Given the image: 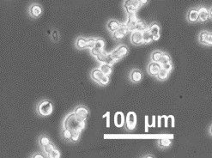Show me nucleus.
<instances>
[{
  "instance_id": "f03ea898",
  "label": "nucleus",
  "mask_w": 212,
  "mask_h": 158,
  "mask_svg": "<svg viewBox=\"0 0 212 158\" xmlns=\"http://www.w3.org/2000/svg\"><path fill=\"white\" fill-rule=\"evenodd\" d=\"M91 76H92V78L95 82L101 83V85H106L108 83V82H109L108 77L101 71V69L100 70L99 69H96V70L93 71L92 73H91Z\"/></svg>"
},
{
  "instance_id": "20e7f679",
  "label": "nucleus",
  "mask_w": 212,
  "mask_h": 158,
  "mask_svg": "<svg viewBox=\"0 0 212 158\" xmlns=\"http://www.w3.org/2000/svg\"><path fill=\"white\" fill-rule=\"evenodd\" d=\"M97 60L101 63H106V64H108V65H113V62L115 61V59H113V57L112 56L111 53H106L104 50L100 53L97 56H95Z\"/></svg>"
},
{
  "instance_id": "6ab92c4d",
  "label": "nucleus",
  "mask_w": 212,
  "mask_h": 158,
  "mask_svg": "<svg viewBox=\"0 0 212 158\" xmlns=\"http://www.w3.org/2000/svg\"><path fill=\"white\" fill-rule=\"evenodd\" d=\"M143 37H144V43H149L153 40L152 35H151L149 29H146L143 32Z\"/></svg>"
},
{
  "instance_id": "f3484780",
  "label": "nucleus",
  "mask_w": 212,
  "mask_h": 158,
  "mask_svg": "<svg viewBox=\"0 0 212 158\" xmlns=\"http://www.w3.org/2000/svg\"><path fill=\"white\" fill-rule=\"evenodd\" d=\"M41 8H40L39 5H33L31 7V10H30V13L33 16L35 17H37L39 16L40 14H41Z\"/></svg>"
},
{
  "instance_id": "cd10ccee",
  "label": "nucleus",
  "mask_w": 212,
  "mask_h": 158,
  "mask_svg": "<svg viewBox=\"0 0 212 158\" xmlns=\"http://www.w3.org/2000/svg\"><path fill=\"white\" fill-rule=\"evenodd\" d=\"M159 145L161 147H168L171 145V141L168 138H162L159 141Z\"/></svg>"
},
{
  "instance_id": "f704fd0d",
  "label": "nucleus",
  "mask_w": 212,
  "mask_h": 158,
  "mask_svg": "<svg viewBox=\"0 0 212 158\" xmlns=\"http://www.w3.org/2000/svg\"><path fill=\"white\" fill-rule=\"evenodd\" d=\"M60 157L59 155V152L57 150H53V151L51 153V157L53 158H58Z\"/></svg>"
},
{
  "instance_id": "4c0bfd02",
  "label": "nucleus",
  "mask_w": 212,
  "mask_h": 158,
  "mask_svg": "<svg viewBox=\"0 0 212 158\" xmlns=\"http://www.w3.org/2000/svg\"><path fill=\"white\" fill-rule=\"evenodd\" d=\"M35 157V158H36V157L42 158V157H42V156H40V155H39V154H37V155H35V157Z\"/></svg>"
},
{
  "instance_id": "f8f14e48",
  "label": "nucleus",
  "mask_w": 212,
  "mask_h": 158,
  "mask_svg": "<svg viewBox=\"0 0 212 158\" xmlns=\"http://www.w3.org/2000/svg\"><path fill=\"white\" fill-rule=\"evenodd\" d=\"M126 126L128 129L132 130L136 126V115L134 113H129L126 117Z\"/></svg>"
},
{
  "instance_id": "f257e3e1",
  "label": "nucleus",
  "mask_w": 212,
  "mask_h": 158,
  "mask_svg": "<svg viewBox=\"0 0 212 158\" xmlns=\"http://www.w3.org/2000/svg\"><path fill=\"white\" fill-rule=\"evenodd\" d=\"M85 126L84 120L80 118L76 113L70 114L65 121L66 129H69L71 132H81Z\"/></svg>"
},
{
  "instance_id": "9b49d317",
  "label": "nucleus",
  "mask_w": 212,
  "mask_h": 158,
  "mask_svg": "<svg viewBox=\"0 0 212 158\" xmlns=\"http://www.w3.org/2000/svg\"><path fill=\"white\" fill-rule=\"evenodd\" d=\"M162 68L161 66V64L160 62H152L149 64V72L150 75H153V76H156V75H158L159 71H161V69Z\"/></svg>"
},
{
  "instance_id": "7ed1b4c3",
  "label": "nucleus",
  "mask_w": 212,
  "mask_h": 158,
  "mask_svg": "<svg viewBox=\"0 0 212 158\" xmlns=\"http://www.w3.org/2000/svg\"><path fill=\"white\" fill-rule=\"evenodd\" d=\"M140 0H125V9L128 14L136 13V11L141 6Z\"/></svg>"
},
{
  "instance_id": "2f4dec72",
  "label": "nucleus",
  "mask_w": 212,
  "mask_h": 158,
  "mask_svg": "<svg viewBox=\"0 0 212 158\" xmlns=\"http://www.w3.org/2000/svg\"><path fill=\"white\" fill-rule=\"evenodd\" d=\"M204 44L205 45H209V46H212V34H209V35L207 36V38L205 40Z\"/></svg>"
},
{
  "instance_id": "6e6552de",
  "label": "nucleus",
  "mask_w": 212,
  "mask_h": 158,
  "mask_svg": "<svg viewBox=\"0 0 212 158\" xmlns=\"http://www.w3.org/2000/svg\"><path fill=\"white\" fill-rule=\"evenodd\" d=\"M131 40L133 44L135 45H139L144 42V37H143V32L138 31V30H134L132 33L131 36Z\"/></svg>"
},
{
  "instance_id": "473e14b6",
  "label": "nucleus",
  "mask_w": 212,
  "mask_h": 158,
  "mask_svg": "<svg viewBox=\"0 0 212 158\" xmlns=\"http://www.w3.org/2000/svg\"><path fill=\"white\" fill-rule=\"evenodd\" d=\"M63 134H64V137L66 138H71V131H70L69 129H66L63 132Z\"/></svg>"
},
{
  "instance_id": "2eb2a0df",
  "label": "nucleus",
  "mask_w": 212,
  "mask_h": 158,
  "mask_svg": "<svg viewBox=\"0 0 212 158\" xmlns=\"http://www.w3.org/2000/svg\"><path fill=\"white\" fill-rule=\"evenodd\" d=\"M187 17H188V20H189L191 23H195V22H197L198 20H199V11H198V10H194V9L189 11L188 15H187Z\"/></svg>"
},
{
  "instance_id": "c756f323",
  "label": "nucleus",
  "mask_w": 212,
  "mask_h": 158,
  "mask_svg": "<svg viewBox=\"0 0 212 158\" xmlns=\"http://www.w3.org/2000/svg\"><path fill=\"white\" fill-rule=\"evenodd\" d=\"M81 132H71V140L72 141H77L79 138V135Z\"/></svg>"
},
{
  "instance_id": "72a5a7b5",
  "label": "nucleus",
  "mask_w": 212,
  "mask_h": 158,
  "mask_svg": "<svg viewBox=\"0 0 212 158\" xmlns=\"http://www.w3.org/2000/svg\"><path fill=\"white\" fill-rule=\"evenodd\" d=\"M161 66H162L163 69L167 70L168 71H170L172 70V65L170 64V62L169 63H167V64H164V65H161Z\"/></svg>"
},
{
  "instance_id": "c85d7f7f",
  "label": "nucleus",
  "mask_w": 212,
  "mask_h": 158,
  "mask_svg": "<svg viewBox=\"0 0 212 158\" xmlns=\"http://www.w3.org/2000/svg\"><path fill=\"white\" fill-rule=\"evenodd\" d=\"M44 150H45V151H46V154L51 155V153L53 152V150H54V148H53V146L51 145V144H48V145L45 146Z\"/></svg>"
},
{
  "instance_id": "c9c22d12",
  "label": "nucleus",
  "mask_w": 212,
  "mask_h": 158,
  "mask_svg": "<svg viewBox=\"0 0 212 158\" xmlns=\"http://www.w3.org/2000/svg\"><path fill=\"white\" fill-rule=\"evenodd\" d=\"M140 3H141L142 5H143V4H146L148 3V0H140Z\"/></svg>"
},
{
  "instance_id": "393cba45",
  "label": "nucleus",
  "mask_w": 212,
  "mask_h": 158,
  "mask_svg": "<svg viewBox=\"0 0 212 158\" xmlns=\"http://www.w3.org/2000/svg\"><path fill=\"white\" fill-rule=\"evenodd\" d=\"M162 54H163V53H161V52H160V51H156V52L153 53L152 56H151L152 61H154V62H160Z\"/></svg>"
},
{
  "instance_id": "4468645a",
  "label": "nucleus",
  "mask_w": 212,
  "mask_h": 158,
  "mask_svg": "<svg viewBox=\"0 0 212 158\" xmlns=\"http://www.w3.org/2000/svg\"><path fill=\"white\" fill-rule=\"evenodd\" d=\"M149 29V31H150V33H151V35H152V37H153V40H159L160 28L157 24H156V23L151 24Z\"/></svg>"
},
{
  "instance_id": "bb28decb",
  "label": "nucleus",
  "mask_w": 212,
  "mask_h": 158,
  "mask_svg": "<svg viewBox=\"0 0 212 158\" xmlns=\"http://www.w3.org/2000/svg\"><path fill=\"white\" fill-rule=\"evenodd\" d=\"M170 62V58L168 54H165L163 53L161 58V60H160V63L161 65H164V64H167V63H169Z\"/></svg>"
},
{
  "instance_id": "1a4fd4ad",
  "label": "nucleus",
  "mask_w": 212,
  "mask_h": 158,
  "mask_svg": "<svg viewBox=\"0 0 212 158\" xmlns=\"http://www.w3.org/2000/svg\"><path fill=\"white\" fill-rule=\"evenodd\" d=\"M129 30H128V28H127V26H126V24H121L119 28L116 30V31H114V33H113V36H114V38L117 40H120L122 39V38H124V36L126 35V33L128 32Z\"/></svg>"
},
{
  "instance_id": "39448f33",
  "label": "nucleus",
  "mask_w": 212,
  "mask_h": 158,
  "mask_svg": "<svg viewBox=\"0 0 212 158\" xmlns=\"http://www.w3.org/2000/svg\"><path fill=\"white\" fill-rule=\"evenodd\" d=\"M39 113L43 116H47L52 114L53 112V105L50 102L45 101L42 103H40L38 107Z\"/></svg>"
},
{
  "instance_id": "a878e982",
  "label": "nucleus",
  "mask_w": 212,
  "mask_h": 158,
  "mask_svg": "<svg viewBox=\"0 0 212 158\" xmlns=\"http://www.w3.org/2000/svg\"><path fill=\"white\" fill-rule=\"evenodd\" d=\"M209 34H210V33L207 32V31H203V32H201L200 35H199V41H200L201 43L204 44L205 40L207 38V36L209 35Z\"/></svg>"
},
{
  "instance_id": "0eeeda50",
  "label": "nucleus",
  "mask_w": 212,
  "mask_h": 158,
  "mask_svg": "<svg viewBox=\"0 0 212 158\" xmlns=\"http://www.w3.org/2000/svg\"><path fill=\"white\" fill-rule=\"evenodd\" d=\"M138 22V19L136 16V13L128 14V20L126 23V26L129 31H134L135 30V26L137 24V23Z\"/></svg>"
},
{
  "instance_id": "4be33fe9",
  "label": "nucleus",
  "mask_w": 212,
  "mask_h": 158,
  "mask_svg": "<svg viewBox=\"0 0 212 158\" xmlns=\"http://www.w3.org/2000/svg\"><path fill=\"white\" fill-rule=\"evenodd\" d=\"M132 79L134 82H139L142 79V73L138 71H134L132 73Z\"/></svg>"
},
{
  "instance_id": "58836bf2",
  "label": "nucleus",
  "mask_w": 212,
  "mask_h": 158,
  "mask_svg": "<svg viewBox=\"0 0 212 158\" xmlns=\"http://www.w3.org/2000/svg\"><path fill=\"white\" fill-rule=\"evenodd\" d=\"M211 134H212V126H211Z\"/></svg>"
},
{
  "instance_id": "9d476101",
  "label": "nucleus",
  "mask_w": 212,
  "mask_h": 158,
  "mask_svg": "<svg viewBox=\"0 0 212 158\" xmlns=\"http://www.w3.org/2000/svg\"><path fill=\"white\" fill-rule=\"evenodd\" d=\"M105 46V42L102 40H95V45L93 48L91 49V53L94 56H97L100 53H101L103 51Z\"/></svg>"
},
{
  "instance_id": "aec40b11",
  "label": "nucleus",
  "mask_w": 212,
  "mask_h": 158,
  "mask_svg": "<svg viewBox=\"0 0 212 158\" xmlns=\"http://www.w3.org/2000/svg\"><path fill=\"white\" fill-rule=\"evenodd\" d=\"M120 26V24L119 23V22H117V21H115V20H112V21H110L109 23H108V24H107V27H108V28H109V30H111V31H116L118 28H119Z\"/></svg>"
},
{
  "instance_id": "7c9ffc66",
  "label": "nucleus",
  "mask_w": 212,
  "mask_h": 158,
  "mask_svg": "<svg viewBox=\"0 0 212 158\" xmlns=\"http://www.w3.org/2000/svg\"><path fill=\"white\" fill-rule=\"evenodd\" d=\"M48 144H50V143H49V139L47 138H45V137L41 138V139H40V145H42L43 147H45L46 145H47Z\"/></svg>"
},
{
  "instance_id": "ddd939ff",
  "label": "nucleus",
  "mask_w": 212,
  "mask_h": 158,
  "mask_svg": "<svg viewBox=\"0 0 212 158\" xmlns=\"http://www.w3.org/2000/svg\"><path fill=\"white\" fill-rule=\"evenodd\" d=\"M198 11H199V20L201 22H205L209 19V17H210L209 10H207L205 7H200Z\"/></svg>"
},
{
  "instance_id": "e433bc0d",
  "label": "nucleus",
  "mask_w": 212,
  "mask_h": 158,
  "mask_svg": "<svg viewBox=\"0 0 212 158\" xmlns=\"http://www.w3.org/2000/svg\"><path fill=\"white\" fill-rule=\"evenodd\" d=\"M209 12H210V16L212 18V7L210 9V11H209Z\"/></svg>"
},
{
  "instance_id": "b1692460",
  "label": "nucleus",
  "mask_w": 212,
  "mask_h": 158,
  "mask_svg": "<svg viewBox=\"0 0 212 158\" xmlns=\"http://www.w3.org/2000/svg\"><path fill=\"white\" fill-rule=\"evenodd\" d=\"M147 29V26L145 24L142 22V21H138L135 26V30H138V31H141V32H144V30Z\"/></svg>"
},
{
  "instance_id": "5701e85b",
  "label": "nucleus",
  "mask_w": 212,
  "mask_h": 158,
  "mask_svg": "<svg viewBox=\"0 0 212 158\" xmlns=\"http://www.w3.org/2000/svg\"><path fill=\"white\" fill-rule=\"evenodd\" d=\"M168 72H169V71H168L167 70L161 68V71H159V73H158V75H157V77H158V78L161 79V80H164V79H166L168 78Z\"/></svg>"
},
{
  "instance_id": "a211bd4d",
  "label": "nucleus",
  "mask_w": 212,
  "mask_h": 158,
  "mask_svg": "<svg viewBox=\"0 0 212 158\" xmlns=\"http://www.w3.org/2000/svg\"><path fill=\"white\" fill-rule=\"evenodd\" d=\"M101 70L106 76L110 75L112 73V66H111V65H108V64H106V63H103L101 66Z\"/></svg>"
},
{
  "instance_id": "dca6fc26",
  "label": "nucleus",
  "mask_w": 212,
  "mask_h": 158,
  "mask_svg": "<svg viewBox=\"0 0 212 158\" xmlns=\"http://www.w3.org/2000/svg\"><path fill=\"white\" fill-rule=\"evenodd\" d=\"M75 113H76V114H77L80 118H82V119H83V120L86 119L87 116H88V114H89V113H88V110H87L85 107H78L76 109Z\"/></svg>"
},
{
  "instance_id": "412c9836",
  "label": "nucleus",
  "mask_w": 212,
  "mask_h": 158,
  "mask_svg": "<svg viewBox=\"0 0 212 158\" xmlns=\"http://www.w3.org/2000/svg\"><path fill=\"white\" fill-rule=\"evenodd\" d=\"M77 46L81 49L86 48L88 47V40H85L84 38H79L77 41Z\"/></svg>"
},
{
  "instance_id": "423d86ee",
  "label": "nucleus",
  "mask_w": 212,
  "mask_h": 158,
  "mask_svg": "<svg viewBox=\"0 0 212 158\" xmlns=\"http://www.w3.org/2000/svg\"><path fill=\"white\" fill-rule=\"evenodd\" d=\"M128 53V49L125 46H120L117 49H115L113 52H112L111 54L113 57V59H119L121 58H123L124 56H125Z\"/></svg>"
}]
</instances>
